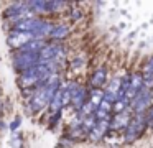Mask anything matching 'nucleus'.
<instances>
[{"label":"nucleus","instance_id":"f257e3e1","mask_svg":"<svg viewBox=\"0 0 153 148\" xmlns=\"http://www.w3.org/2000/svg\"><path fill=\"white\" fill-rule=\"evenodd\" d=\"M146 123H148V118L143 114H137L135 117H132V120H130L128 127H127V130H125V135H123L125 141L137 140V138L140 137V133L143 132V128L146 127Z\"/></svg>","mask_w":153,"mask_h":148},{"label":"nucleus","instance_id":"f03ea898","mask_svg":"<svg viewBox=\"0 0 153 148\" xmlns=\"http://www.w3.org/2000/svg\"><path fill=\"white\" fill-rule=\"evenodd\" d=\"M15 69L20 72H25L28 69H31L33 66H36L40 62V53H27L20 51L15 56Z\"/></svg>","mask_w":153,"mask_h":148},{"label":"nucleus","instance_id":"7ed1b4c3","mask_svg":"<svg viewBox=\"0 0 153 148\" xmlns=\"http://www.w3.org/2000/svg\"><path fill=\"white\" fill-rule=\"evenodd\" d=\"M152 100H153L152 91H150V89H146V87H143L142 91L135 95V99L132 100L130 107H132V110L135 112V114H142V112L145 110L148 105H152Z\"/></svg>","mask_w":153,"mask_h":148},{"label":"nucleus","instance_id":"20e7f679","mask_svg":"<svg viewBox=\"0 0 153 148\" xmlns=\"http://www.w3.org/2000/svg\"><path fill=\"white\" fill-rule=\"evenodd\" d=\"M35 36L31 33H22V31H12L10 36H8L7 43L10 48H15V49H22L25 45H28L30 41H33Z\"/></svg>","mask_w":153,"mask_h":148},{"label":"nucleus","instance_id":"39448f33","mask_svg":"<svg viewBox=\"0 0 153 148\" xmlns=\"http://www.w3.org/2000/svg\"><path fill=\"white\" fill-rule=\"evenodd\" d=\"M63 54V48L59 45H48L43 51L40 53V62L48 61H58V58Z\"/></svg>","mask_w":153,"mask_h":148},{"label":"nucleus","instance_id":"423d86ee","mask_svg":"<svg viewBox=\"0 0 153 148\" xmlns=\"http://www.w3.org/2000/svg\"><path fill=\"white\" fill-rule=\"evenodd\" d=\"M86 99H89V94H87L86 87H82V86H79L77 87V91L73 94V99H71V104H73V109L77 112L82 110V107L86 105Z\"/></svg>","mask_w":153,"mask_h":148},{"label":"nucleus","instance_id":"0eeeda50","mask_svg":"<svg viewBox=\"0 0 153 148\" xmlns=\"http://www.w3.org/2000/svg\"><path fill=\"white\" fill-rule=\"evenodd\" d=\"M130 120L132 117L127 110L122 114H115V117H112V122H110V130H127Z\"/></svg>","mask_w":153,"mask_h":148},{"label":"nucleus","instance_id":"6e6552de","mask_svg":"<svg viewBox=\"0 0 153 148\" xmlns=\"http://www.w3.org/2000/svg\"><path fill=\"white\" fill-rule=\"evenodd\" d=\"M110 128V120H99L97 125L94 127V130L89 133V138L92 141H100L104 137H105L107 130Z\"/></svg>","mask_w":153,"mask_h":148},{"label":"nucleus","instance_id":"1a4fd4ad","mask_svg":"<svg viewBox=\"0 0 153 148\" xmlns=\"http://www.w3.org/2000/svg\"><path fill=\"white\" fill-rule=\"evenodd\" d=\"M63 95H64V87L63 86H61L59 87V91L56 92V94H54V97L51 99V102H50V109L53 112H61V109L64 107V100H63Z\"/></svg>","mask_w":153,"mask_h":148},{"label":"nucleus","instance_id":"9d476101","mask_svg":"<svg viewBox=\"0 0 153 148\" xmlns=\"http://www.w3.org/2000/svg\"><path fill=\"white\" fill-rule=\"evenodd\" d=\"M105 79H107V71L104 68H100V69H97V71L94 72L92 79H91V84H92L94 89H100V86L105 82Z\"/></svg>","mask_w":153,"mask_h":148},{"label":"nucleus","instance_id":"9b49d317","mask_svg":"<svg viewBox=\"0 0 153 148\" xmlns=\"http://www.w3.org/2000/svg\"><path fill=\"white\" fill-rule=\"evenodd\" d=\"M68 35H69V28H68L66 25H63V23L54 25L53 31H51V38H53L54 41H58V39H64Z\"/></svg>","mask_w":153,"mask_h":148},{"label":"nucleus","instance_id":"f8f14e48","mask_svg":"<svg viewBox=\"0 0 153 148\" xmlns=\"http://www.w3.org/2000/svg\"><path fill=\"white\" fill-rule=\"evenodd\" d=\"M28 7H30L35 13L48 12V2H30V3H28Z\"/></svg>","mask_w":153,"mask_h":148},{"label":"nucleus","instance_id":"ddd939ff","mask_svg":"<svg viewBox=\"0 0 153 148\" xmlns=\"http://www.w3.org/2000/svg\"><path fill=\"white\" fill-rule=\"evenodd\" d=\"M63 2H48V13H54L63 7Z\"/></svg>","mask_w":153,"mask_h":148},{"label":"nucleus","instance_id":"4468645a","mask_svg":"<svg viewBox=\"0 0 153 148\" xmlns=\"http://www.w3.org/2000/svg\"><path fill=\"white\" fill-rule=\"evenodd\" d=\"M81 62H84V59H82V58H79V59H74V61H73V64H71V68H74V69H79L81 66H82Z\"/></svg>","mask_w":153,"mask_h":148},{"label":"nucleus","instance_id":"2eb2a0df","mask_svg":"<svg viewBox=\"0 0 153 148\" xmlns=\"http://www.w3.org/2000/svg\"><path fill=\"white\" fill-rule=\"evenodd\" d=\"M18 125H20V118H15V120H13V123L10 125V128H12V130H15V128H17Z\"/></svg>","mask_w":153,"mask_h":148},{"label":"nucleus","instance_id":"dca6fc26","mask_svg":"<svg viewBox=\"0 0 153 148\" xmlns=\"http://www.w3.org/2000/svg\"><path fill=\"white\" fill-rule=\"evenodd\" d=\"M148 125H150V127H152V128H153V120H152V122H150V123H148Z\"/></svg>","mask_w":153,"mask_h":148}]
</instances>
